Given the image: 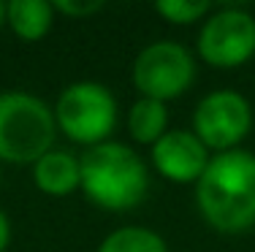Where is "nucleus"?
I'll list each match as a JSON object with an SVG mask.
<instances>
[{"mask_svg":"<svg viewBox=\"0 0 255 252\" xmlns=\"http://www.w3.org/2000/svg\"><path fill=\"white\" fill-rule=\"evenodd\" d=\"M196 206L204 223L220 233L255 228V152L239 147L212 155L196 182Z\"/></svg>","mask_w":255,"mask_h":252,"instance_id":"obj_1","label":"nucleus"},{"mask_svg":"<svg viewBox=\"0 0 255 252\" xmlns=\"http://www.w3.org/2000/svg\"><path fill=\"white\" fill-rule=\"evenodd\" d=\"M79 190L106 212H130L149 193V168L133 147L103 141L79 158Z\"/></svg>","mask_w":255,"mask_h":252,"instance_id":"obj_2","label":"nucleus"},{"mask_svg":"<svg viewBox=\"0 0 255 252\" xmlns=\"http://www.w3.org/2000/svg\"><path fill=\"white\" fill-rule=\"evenodd\" d=\"M57 122L46 100L33 92H0V163L33 166L54 149Z\"/></svg>","mask_w":255,"mask_h":252,"instance_id":"obj_3","label":"nucleus"},{"mask_svg":"<svg viewBox=\"0 0 255 252\" xmlns=\"http://www.w3.org/2000/svg\"><path fill=\"white\" fill-rule=\"evenodd\" d=\"M57 130L82 147L112 141V133L117 130L120 106L114 92L101 82L82 79L63 87L52 106Z\"/></svg>","mask_w":255,"mask_h":252,"instance_id":"obj_4","label":"nucleus"},{"mask_svg":"<svg viewBox=\"0 0 255 252\" xmlns=\"http://www.w3.org/2000/svg\"><path fill=\"white\" fill-rule=\"evenodd\" d=\"M133 84L141 98L160 103L185 95L196 82V57L185 44L177 41H155L147 44L133 60Z\"/></svg>","mask_w":255,"mask_h":252,"instance_id":"obj_5","label":"nucleus"},{"mask_svg":"<svg viewBox=\"0 0 255 252\" xmlns=\"http://www.w3.org/2000/svg\"><path fill=\"white\" fill-rule=\"evenodd\" d=\"M198 57L206 65L231 71L255 55V16L245 8H215L198 30Z\"/></svg>","mask_w":255,"mask_h":252,"instance_id":"obj_6","label":"nucleus"},{"mask_svg":"<svg viewBox=\"0 0 255 252\" xmlns=\"http://www.w3.org/2000/svg\"><path fill=\"white\" fill-rule=\"evenodd\" d=\"M253 130V106L236 89H215L198 100L193 111V133L209 152L239 149Z\"/></svg>","mask_w":255,"mask_h":252,"instance_id":"obj_7","label":"nucleus"},{"mask_svg":"<svg viewBox=\"0 0 255 252\" xmlns=\"http://www.w3.org/2000/svg\"><path fill=\"white\" fill-rule=\"evenodd\" d=\"M149 160H152V168L166 182L196 184L201 179V173L206 171V166H209L212 152L204 147L193 130L168 128V133L157 144H152Z\"/></svg>","mask_w":255,"mask_h":252,"instance_id":"obj_8","label":"nucleus"},{"mask_svg":"<svg viewBox=\"0 0 255 252\" xmlns=\"http://www.w3.org/2000/svg\"><path fill=\"white\" fill-rule=\"evenodd\" d=\"M30 168H33V184L44 195L65 198L79 190V179H82L79 158L71 155L68 149H49Z\"/></svg>","mask_w":255,"mask_h":252,"instance_id":"obj_9","label":"nucleus"},{"mask_svg":"<svg viewBox=\"0 0 255 252\" xmlns=\"http://www.w3.org/2000/svg\"><path fill=\"white\" fill-rule=\"evenodd\" d=\"M54 5L49 0H8L5 25L22 41H41L54 25Z\"/></svg>","mask_w":255,"mask_h":252,"instance_id":"obj_10","label":"nucleus"},{"mask_svg":"<svg viewBox=\"0 0 255 252\" xmlns=\"http://www.w3.org/2000/svg\"><path fill=\"white\" fill-rule=\"evenodd\" d=\"M128 133L147 147L157 144L168 133V106L152 98H138L128 111Z\"/></svg>","mask_w":255,"mask_h":252,"instance_id":"obj_11","label":"nucleus"},{"mask_svg":"<svg viewBox=\"0 0 255 252\" xmlns=\"http://www.w3.org/2000/svg\"><path fill=\"white\" fill-rule=\"evenodd\" d=\"M95 252H168V244L152 228L123 225L109 233Z\"/></svg>","mask_w":255,"mask_h":252,"instance_id":"obj_12","label":"nucleus"},{"mask_svg":"<svg viewBox=\"0 0 255 252\" xmlns=\"http://www.w3.org/2000/svg\"><path fill=\"white\" fill-rule=\"evenodd\" d=\"M155 11L171 25H196L215 11V5L206 0H157Z\"/></svg>","mask_w":255,"mask_h":252,"instance_id":"obj_13","label":"nucleus"},{"mask_svg":"<svg viewBox=\"0 0 255 252\" xmlns=\"http://www.w3.org/2000/svg\"><path fill=\"white\" fill-rule=\"evenodd\" d=\"M52 5L57 14L68 16V19H87L103 8L101 0H54Z\"/></svg>","mask_w":255,"mask_h":252,"instance_id":"obj_14","label":"nucleus"},{"mask_svg":"<svg viewBox=\"0 0 255 252\" xmlns=\"http://www.w3.org/2000/svg\"><path fill=\"white\" fill-rule=\"evenodd\" d=\"M8 242H11V220H8V214L0 209V252H5Z\"/></svg>","mask_w":255,"mask_h":252,"instance_id":"obj_15","label":"nucleus"},{"mask_svg":"<svg viewBox=\"0 0 255 252\" xmlns=\"http://www.w3.org/2000/svg\"><path fill=\"white\" fill-rule=\"evenodd\" d=\"M3 25H5V3L0 0V27H3Z\"/></svg>","mask_w":255,"mask_h":252,"instance_id":"obj_16","label":"nucleus"}]
</instances>
